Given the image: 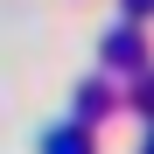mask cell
Listing matches in <instances>:
<instances>
[{
    "instance_id": "6da1fadb",
    "label": "cell",
    "mask_w": 154,
    "mask_h": 154,
    "mask_svg": "<svg viewBox=\"0 0 154 154\" xmlns=\"http://www.w3.org/2000/svg\"><path fill=\"white\" fill-rule=\"evenodd\" d=\"M42 154H84V133H49Z\"/></svg>"
}]
</instances>
